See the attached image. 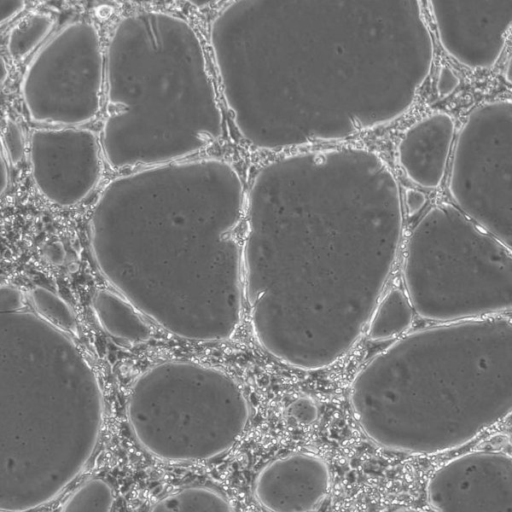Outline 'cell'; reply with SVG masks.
I'll use <instances>...</instances> for the list:
<instances>
[{
    "label": "cell",
    "mask_w": 512,
    "mask_h": 512,
    "mask_svg": "<svg viewBox=\"0 0 512 512\" xmlns=\"http://www.w3.org/2000/svg\"><path fill=\"white\" fill-rule=\"evenodd\" d=\"M53 19L46 13L35 12L21 19L10 31L7 49L12 59L27 57L49 34Z\"/></svg>",
    "instance_id": "cell-15"
},
{
    "label": "cell",
    "mask_w": 512,
    "mask_h": 512,
    "mask_svg": "<svg viewBox=\"0 0 512 512\" xmlns=\"http://www.w3.org/2000/svg\"><path fill=\"white\" fill-rule=\"evenodd\" d=\"M210 43L234 126L261 151L394 121L434 57L419 0H234Z\"/></svg>",
    "instance_id": "cell-1"
},
{
    "label": "cell",
    "mask_w": 512,
    "mask_h": 512,
    "mask_svg": "<svg viewBox=\"0 0 512 512\" xmlns=\"http://www.w3.org/2000/svg\"><path fill=\"white\" fill-rule=\"evenodd\" d=\"M113 503L114 494L108 483L101 479H91L70 497L63 510L108 511Z\"/></svg>",
    "instance_id": "cell-16"
},
{
    "label": "cell",
    "mask_w": 512,
    "mask_h": 512,
    "mask_svg": "<svg viewBox=\"0 0 512 512\" xmlns=\"http://www.w3.org/2000/svg\"><path fill=\"white\" fill-rule=\"evenodd\" d=\"M152 511H232L228 498L220 491L204 486H191L159 500Z\"/></svg>",
    "instance_id": "cell-14"
},
{
    "label": "cell",
    "mask_w": 512,
    "mask_h": 512,
    "mask_svg": "<svg viewBox=\"0 0 512 512\" xmlns=\"http://www.w3.org/2000/svg\"><path fill=\"white\" fill-rule=\"evenodd\" d=\"M30 162L43 196L60 206L75 205L99 181L100 144L88 129H36L30 137Z\"/></svg>",
    "instance_id": "cell-9"
},
{
    "label": "cell",
    "mask_w": 512,
    "mask_h": 512,
    "mask_svg": "<svg viewBox=\"0 0 512 512\" xmlns=\"http://www.w3.org/2000/svg\"><path fill=\"white\" fill-rule=\"evenodd\" d=\"M92 306L100 326L111 337L128 344H141L150 337L151 330L139 311L117 292L98 291Z\"/></svg>",
    "instance_id": "cell-13"
},
{
    "label": "cell",
    "mask_w": 512,
    "mask_h": 512,
    "mask_svg": "<svg viewBox=\"0 0 512 512\" xmlns=\"http://www.w3.org/2000/svg\"><path fill=\"white\" fill-rule=\"evenodd\" d=\"M34 306L47 320L64 330H74L75 317L69 305L58 295L42 286L30 292Z\"/></svg>",
    "instance_id": "cell-17"
},
{
    "label": "cell",
    "mask_w": 512,
    "mask_h": 512,
    "mask_svg": "<svg viewBox=\"0 0 512 512\" xmlns=\"http://www.w3.org/2000/svg\"><path fill=\"white\" fill-rule=\"evenodd\" d=\"M3 144L12 164H18L25 154L22 130L14 121H9L3 130Z\"/></svg>",
    "instance_id": "cell-18"
},
{
    "label": "cell",
    "mask_w": 512,
    "mask_h": 512,
    "mask_svg": "<svg viewBox=\"0 0 512 512\" xmlns=\"http://www.w3.org/2000/svg\"><path fill=\"white\" fill-rule=\"evenodd\" d=\"M190 5L196 7V8H204L211 6L220 0H186Z\"/></svg>",
    "instance_id": "cell-25"
},
{
    "label": "cell",
    "mask_w": 512,
    "mask_h": 512,
    "mask_svg": "<svg viewBox=\"0 0 512 512\" xmlns=\"http://www.w3.org/2000/svg\"><path fill=\"white\" fill-rule=\"evenodd\" d=\"M403 203L408 215L414 216L424 208L427 197L420 189L406 188L403 193Z\"/></svg>",
    "instance_id": "cell-21"
},
{
    "label": "cell",
    "mask_w": 512,
    "mask_h": 512,
    "mask_svg": "<svg viewBox=\"0 0 512 512\" xmlns=\"http://www.w3.org/2000/svg\"><path fill=\"white\" fill-rule=\"evenodd\" d=\"M108 113L101 134L114 169L188 159L218 141L223 114L202 41L175 14L123 17L106 54Z\"/></svg>",
    "instance_id": "cell-4"
},
{
    "label": "cell",
    "mask_w": 512,
    "mask_h": 512,
    "mask_svg": "<svg viewBox=\"0 0 512 512\" xmlns=\"http://www.w3.org/2000/svg\"><path fill=\"white\" fill-rule=\"evenodd\" d=\"M460 84V78L449 66H442L436 79V91L440 97H448Z\"/></svg>",
    "instance_id": "cell-19"
},
{
    "label": "cell",
    "mask_w": 512,
    "mask_h": 512,
    "mask_svg": "<svg viewBox=\"0 0 512 512\" xmlns=\"http://www.w3.org/2000/svg\"><path fill=\"white\" fill-rule=\"evenodd\" d=\"M23 307V296L15 287L9 285L0 286V312L14 311Z\"/></svg>",
    "instance_id": "cell-20"
},
{
    "label": "cell",
    "mask_w": 512,
    "mask_h": 512,
    "mask_svg": "<svg viewBox=\"0 0 512 512\" xmlns=\"http://www.w3.org/2000/svg\"><path fill=\"white\" fill-rule=\"evenodd\" d=\"M26 0H0V25L19 14Z\"/></svg>",
    "instance_id": "cell-22"
},
{
    "label": "cell",
    "mask_w": 512,
    "mask_h": 512,
    "mask_svg": "<svg viewBox=\"0 0 512 512\" xmlns=\"http://www.w3.org/2000/svg\"><path fill=\"white\" fill-rule=\"evenodd\" d=\"M8 185V170L5 159L3 157L1 145H0V195H2Z\"/></svg>",
    "instance_id": "cell-24"
},
{
    "label": "cell",
    "mask_w": 512,
    "mask_h": 512,
    "mask_svg": "<svg viewBox=\"0 0 512 512\" xmlns=\"http://www.w3.org/2000/svg\"><path fill=\"white\" fill-rule=\"evenodd\" d=\"M447 54L472 69L492 67L511 26L512 0H428Z\"/></svg>",
    "instance_id": "cell-10"
},
{
    "label": "cell",
    "mask_w": 512,
    "mask_h": 512,
    "mask_svg": "<svg viewBox=\"0 0 512 512\" xmlns=\"http://www.w3.org/2000/svg\"><path fill=\"white\" fill-rule=\"evenodd\" d=\"M511 123L510 99L474 108L457 134L448 185L455 206L509 247Z\"/></svg>",
    "instance_id": "cell-7"
},
{
    "label": "cell",
    "mask_w": 512,
    "mask_h": 512,
    "mask_svg": "<svg viewBox=\"0 0 512 512\" xmlns=\"http://www.w3.org/2000/svg\"><path fill=\"white\" fill-rule=\"evenodd\" d=\"M104 58L97 29L72 22L34 56L24 72L21 94L38 123L77 126L91 121L101 104Z\"/></svg>",
    "instance_id": "cell-8"
},
{
    "label": "cell",
    "mask_w": 512,
    "mask_h": 512,
    "mask_svg": "<svg viewBox=\"0 0 512 512\" xmlns=\"http://www.w3.org/2000/svg\"><path fill=\"white\" fill-rule=\"evenodd\" d=\"M246 189L233 164L185 159L111 180L89 221L103 277L178 337L229 338L243 303Z\"/></svg>",
    "instance_id": "cell-2"
},
{
    "label": "cell",
    "mask_w": 512,
    "mask_h": 512,
    "mask_svg": "<svg viewBox=\"0 0 512 512\" xmlns=\"http://www.w3.org/2000/svg\"><path fill=\"white\" fill-rule=\"evenodd\" d=\"M234 378L192 361L158 363L133 383L127 418L149 454L173 462L214 458L238 440L249 419Z\"/></svg>",
    "instance_id": "cell-5"
},
{
    "label": "cell",
    "mask_w": 512,
    "mask_h": 512,
    "mask_svg": "<svg viewBox=\"0 0 512 512\" xmlns=\"http://www.w3.org/2000/svg\"><path fill=\"white\" fill-rule=\"evenodd\" d=\"M8 76V68L6 61L4 58L0 55V85L6 80Z\"/></svg>",
    "instance_id": "cell-26"
},
{
    "label": "cell",
    "mask_w": 512,
    "mask_h": 512,
    "mask_svg": "<svg viewBox=\"0 0 512 512\" xmlns=\"http://www.w3.org/2000/svg\"><path fill=\"white\" fill-rule=\"evenodd\" d=\"M44 257L54 265L63 264L66 258V250L62 242L53 241L47 244L43 250Z\"/></svg>",
    "instance_id": "cell-23"
},
{
    "label": "cell",
    "mask_w": 512,
    "mask_h": 512,
    "mask_svg": "<svg viewBox=\"0 0 512 512\" xmlns=\"http://www.w3.org/2000/svg\"><path fill=\"white\" fill-rule=\"evenodd\" d=\"M308 461L303 455H291L263 467L254 482L259 505L270 511L305 509Z\"/></svg>",
    "instance_id": "cell-12"
},
{
    "label": "cell",
    "mask_w": 512,
    "mask_h": 512,
    "mask_svg": "<svg viewBox=\"0 0 512 512\" xmlns=\"http://www.w3.org/2000/svg\"><path fill=\"white\" fill-rule=\"evenodd\" d=\"M455 138L453 117L430 113L409 126L397 145L398 163L406 177L426 190L437 189L445 176Z\"/></svg>",
    "instance_id": "cell-11"
},
{
    "label": "cell",
    "mask_w": 512,
    "mask_h": 512,
    "mask_svg": "<svg viewBox=\"0 0 512 512\" xmlns=\"http://www.w3.org/2000/svg\"><path fill=\"white\" fill-rule=\"evenodd\" d=\"M244 226V296L255 338L271 351L324 283L386 280L402 232L399 185L366 148L284 155L255 173Z\"/></svg>",
    "instance_id": "cell-3"
},
{
    "label": "cell",
    "mask_w": 512,
    "mask_h": 512,
    "mask_svg": "<svg viewBox=\"0 0 512 512\" xmlns=\"http://www.w3.org/2000/svg\"><path fill=\"white\" fill-rule=\"evenodd\" d=\"M403 274L414 300L440 285L509 302L512 256L507 246L453 204L431 207L407 242Z\"/></svg>",
    "instance_id": "cell-6"
}]
</instances>
